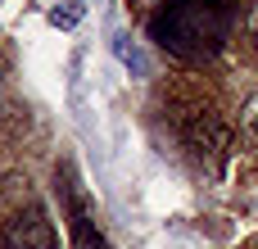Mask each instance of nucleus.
<instances>
[{"label":"nucleus","instance_id":"nucleus-1","mask_svg":"<svg viewBox=\"0 0 258 249\" xmlns=\"http://www.w3.org/2000/svg\"><path fill=\"white\" fill-rule=\"evenodd\" d=\"M231 27V9L222 0H190V5H172L159 18L163 45L181 50V54H213L222 45Z\"/></svg>","mask_w":258,"mask_h":249},{"label":"nucleus","instance_id":"nucleus-2","mask_svg":"<svg viewBox=\"0 0 258 249\" xmlns=\"http://www.w3.org/2000/svg\"><path fill=\"white\" fill-rule=\"evenodd\" d=\"M181 136H186V145L195 150V159H204L209 172L218 177L222 163H227V154H231V132H227V122H222L213 109H195V113L181 122Z\"/></svg>","mask_w":258,"mask_h":249},{"label":"nucleus","instance_id":"nucleus-3","mask_svg":"<svg viewBox=\"0 0 258 249\" xmlns=\"http://www.w3.org/2000/svg\"><path fill=\"white\" fill-rule=\"evenodd\" d=\"M0 249H63V245H59V231H54L50 213H45L41 204H27V209H18V213L5 222Z\"/></svg>","mask_w":258,"mask_h":249},{"label":"nucleus","instance_id":"nucleus-4","mask_svg":"<svg viewBox=\"0 0 258 249\" xmlns=\"http://www.w3.org/2000/svg\"><path fill=\"white\" fill-rule=\"evenodd\" d=\"M236 122H240V132H245L249 141H258V95H249V100L240 104V118H236Z\"/></svg>","mask_w":258,"mask_h":249},{"label":"nucleus","instance_id":"nucleus-5","mask_svg":"<svg viewBox=\"0 0 258 249\" xmlns=\"http://www.w3.org/2000/svg\"><path fill=\"white\" fill-rule=\"evenodd\" d=\"M50 23L54 27H77L82 23V0H68L63 9H50Z\"/></svg>","mask_w":258,"mask_h":249},{"label":"nucleus","instance_id":"nucleus-6","mask_svg":"<svg viewBox=\"0 0 258 249\" xmlns=\"http://www.w3.org/2000/svg\"><path fill=\"white\" fill-rule=\"evenodd\" d=\"M249 41H254V50H258V9L249 14Z\"/></svg>","mask_w":258,"mask_h":249},{"label":"nucleus","instance_id":"nucleus-7","mask_svg":"<svg viewBox=\"0 0 258 249\" xmlns=\"http://www.w3.org/2000/svg\"><path fill=\"white\" fill-rule=\"evenodd\" d=\"M100 249H104V245H100Z\"/></svg>","mask_w":258,"mask_h":249}]
</instances>
